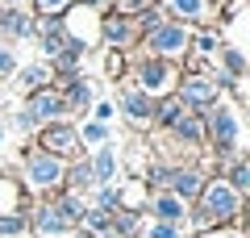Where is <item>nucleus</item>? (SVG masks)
<instances>
[{"mask_svg": "<svg viewBox=\"0 0 250 238\" xmlns=\"http://www.w3.org/2000/svg\"><path fill=\"white\" fill-rule=\"evenodd\" d=\"M113 4H117L113 13H121V17H138V13H146V9H150L154 0H113Z\"/></svg>", "mask_w": 250, "mask_h": 238, "instance_id": "obj_25", "label": "nucleus"}, {"mask_svg": "<svg viewBox=\"0 0 250 238\" xmlns=\"http://www.w3.org/2000/svg\"><path fill=\"white\" fill-rule=\"evenodd\" d=\"M0 142H4V125H0Z\"/></svg>", "mask_w": 250, "mask_h": 238, "instance_id": "obj_30", "label": "nucleus"}, {"mask_svg": "<svg viewBox=\"0 0 250 238\" xmlns=\"http://www.w3.org/2000/svg\"><path fill=\"white\" fill-rule=\"evenodd\" d=\"M25 230H34L38 238H62V234H71L75 226L62 217V209L54 205V196H42V201H29Z\"/></svg>", "mask_w": 250, "mask_h": 238, "instance_id": "obj_7", "label": "nucleus"}, {"mask_svg": "<svg viewBox=\"0 0 250 238\" xmlns=\"http://www.w3.org/2000/svg\"><path fill=\"white\" fill-rule=\"evenodd\" d=\"M96 121H100V125L113 121V105H108V100H100V105H96Z\"/></svg>", "mask_w": 250, "mask_h": 238, "instance_id": "obj_28", "label": "nucleus"}, {"mask_svg": "<svg viewBox=\"0 0 250 238\" xmlns=\"http://www.w3.org/2000/svg\"><path fill=\"white\" fill-rule=\"evenodd\" d=\"M13 71H17V54L9 42H0V75H13Z\"/></svg>", "mask_w": 250, "mask_h": 238, "instance_id": "obj_26", "label": "nucleus"}, {"mask_svg": "<svg viewBox=\"0 0 250 238\" xmlns=\"http://www.w3.org/2000/svg\"><path fill=\"white\" fill-rule=\"evenodd\" d=\"M154 4H159L163 13H167L171 21H179V25H200V29H208L213 25V21H221L217 17V9L213 4H208V0H154Z\"/></svg>", "mask_w": 250, "mask_h": 238, "instance_id": "obj_10", "label": "nucleus"}, {"mask_svg": "<svg viewBox=\"0 0 250 238\" xmlns=\"http://www.w3.org/2000/svg\"><path fill=\"white\" fill-rule=\"evenodd\" d=\"M175 96L184 109H192V113H205V109H213L217 100H221V88L213 84V75L208 71H184L175 84Z\"/></svg>", "mask_w": 250, "mask_h": 238, "instance_id": "obj_5", "label": "nucleus"}, {"mask_svg": "<svg viewBox=\"0 0 250 238\" xmlns=\"http://www.w3.org/2000/svg\"><path fill=\"white\" fill-rule=\"evenodd\" d=\"M25 234V213H4L0 217V238H17Z\"/></svg>", "mask_w": 250, "mask_h": 238, "instance_id": "obj_24", "label": "nucleus"}, {"mask_svg": "<svg viewBox=\"0 0 250 238\" xmlns=\"http://www.w3.org/2000/svg\"><path fill=\"white\" fill-rule=\"evenodd\" d=\"M62 34H67V42L83 46V50H92V46H100V17L92 9H83V4H71V9L62 13Z\"/></svg>", "mask_w": 250, "mask_h": 238, "instance_id": "obj_8", "label": "nucleus"}, {"mask_svg": "<svg viewBox=\"0 0 250 238\" xmlns=\"http://www.w3.org/2000/svg\"><path fill=\"white\" fill-rule=\"evenodd\" d=\"M138 46H142V54H150V59L179 63V59H188V50H192V29L167 17V21H159L154 29H146V34L138 38Z\"/></svg>", "mask_w": 250, "mask_h": 238, "instance_id": "obj_3", "label": "nucleus"}, {"mask_svg": "<svg viewBox=\"0 0 250 238\" xmlns=\"http://www.w3.org/2000/svg\"><path fill=\"white\" fill-rule=\"evenodd\" d=\"M138 238H192V234H188V226H167V221H150V217H142Z\"/></svg>", "mask_w": 250, "mask_h": 238, "instance_id": "obj_21", "label": "nucleus"}, {"mask_svg": "<svg viewBox=\"0 0 250 238\" xmlns=\"http://www.w3.org/2000/svg\"><path fill=\"white\" fill-rule=\"evenodd\" d=\"M146 217L150 221H167V226H188V205L171 192H150L146 201Z\"/></svg>", "mask_w": 250, "mask_h": 238, "instance_id": "obj_14", "label": "nucleus"}, {"mask_svg": "<svg viewBox=\"0 0 250 238\" xmlns=\"http://www.w3.org/2000/svg\"><path fill=\"white\" fill-rule=\"evenodd\" d=\"M62 180H67V163H62V159L38 150L34 142L21 150V188H25V192H34L38 201H42V196L62 192Z\"/></svg>", "mask_w": 250, "mask_h": 238, "instance_id": "obj_2", "label": "nucleus"}, {"mask_svg": "<svg viewBox=\"0 0 250 238\" xmlns=\"http://www.w3.org/2000/svg\"><path fill=\"white\" fill-rule=\"evenodd\" d=\"M71 4H75V0H34V13H38V17H62Z\"/></svg>", "mask_w": 250, "mask_h": 238, "instance_id": "obj_23", "label": "nucleus"}, {"mask_svg": "<svg viewBox=\"0 0 250 238\" xmlns=\"http://www.w3.org/2000/svg\"><path fill=\"white\" fill-rule=\"evenodd\" d=\"M146 201H150V188L142 184V180H121L117 184V209L121 213H138V217H146Z\"/></svg>", "mask_w": 250, "mask_h": 238, "instance_id": "obj_18", "label": "nucleus"}, {"mask_svg": "<svg viewBox=\"0 0 250 238\" xmlns=\"http://www.w3.org/2000/svg\"><path fill=\"white\" fill-rule=\"evenodd\" d=\"M129 79H134V84H138L150 100H163V96H171V92H175V84H179V63L138 54V59H134V75H129Z\"/></svg>", "mask_w": 250, "mask_h": 238, "instance_id": "obj_4", "label": "nucleus"}, {"mask_svg": "<svg viewBox=\"0 0 250 238\" xmlns=\"http://www.w3.org/2000/svg\"><path fill=\"white\" fill-rule=\"evenodd\" d=\"M100 42H108L113 50H134L138 46V25L134 17H121V13H108V17H100Z\"/></svg>", "mask_w": 250, "mask_h": 238, "instance_id": "obj_13", "label": "nucleus"}, {"mask_svg": "<svg viewBox=\"0 0 250 238\" xmlns=\"http://www.w3.org/2000/svg\"><path fill=\"white\" fill-rule=\"evenodd\" d=\"M4 213H29V196L13 176H0V217Z\"/></svg>", "mask_w": 250, "mask_h": 238, "instance_id": "obj_19", "label": "nucleus"}, {"mask_svg": "<svg viewBox=\"0 0 250 238\" xmlns=\"http://www.w3.org/2000/svg\"><path fill=\"white\" fill-rule=\"evenodd\" d=\"M29 0H0V9H25Z\"/></svg>", "mask_w": 250, "mask_h": 238, "instance_id": "obj_29", "label": "nucleus"}, {"mask_svg": "<svg viewBox=\"0 0 250 238\" xmlns=\"http://www.w3.org/2000/svg\"><path fill=\"white\" fill-rule=\"evenodd\" d=\"M34 34L42 38V50H46V59H59L62 50H67V34H62V21L59 17H34Z\"/></svg>", "mask_w": 250, "mask_h": 238, "instance_id": "obj_17", "label": "nucleus"}, {"mask_svg": "<svg viewBox=\"0 0 250 238\" xmlns=\"http://www.w3.org/2000/svg\"><path fill=\"white\" fill-rule=\"evenodd\" d=\"M54 88L62 92V105H67V113H88V109H92V84H88L83 75L54 79Z\"/></svg>", "mask_w": 250, "mask_h": 238, "instance_id": "obj_16", "label": "nucleus"}, {"mask_svg": "<svg viewBox=\"0 0 250 238\" xmlns=\"http://www.w3.org/2000/svg\"><path fill=\"white\" fill-rule=\"evenodd\" d=\"M13 125H17L21 134H34V130H38V125H34V117H29L25 109H17V117H13Z\"/></svg>", "mask_w": 250, "mask_h": 238, "instance_id": "obj_27", "label": "nucleus"}, {"mask_svg": "<svg viewBox=\"0 0 250 238\" xmlns=\"http://www.w3.org/2000/svg\"><path fill=\"white\" fill-rule=\"evenodd\" d=\"M205 171H200V163H175V167L167 171V188L163 192H171V196H179L184 205H192L200 196V188H205Z\"/></svg>", "mask_w": 250, "mask_h": 238, "instance_id": "obj_11", "label": "nucleus"}, {"mask_svg": "<svg viewBox=\"0 0 250 238\" xmlns=\"http://www.w3.org/2000/svg\"><path fill=\"white\" fill-rule=\"evenodd\" d=\"M75 134H80V142H92V146H104V142H108V125H100V121L75 125Z\"/></svg>", "mask_w": 250, "mask_h": 238, "instance_id": "obj_22", "label": "nucleus"}, {"mask_svg": "<svg viewBox=\"0 0 250 238\" xmlns=\"http://www.w3.org/2000/svg\"><path fill=\"white\" fill-rule=\"evenodd\" d=\"M50 84H54V75H50V67H46V63H38V67H21V71H17V92H29V96H34V92L50 88Z\"/></svg>", "mask_w": 250, "mask_h": 238, "instance_id": "obj_20", "label": "nucleus"}, {"mask_svg": "<svg viewBox=\"0 0 250 238\" xmlns=\"http://www.w3.org/2000/svg\"><path fill=\"white\" fill-rule=\"evenodd\" d=\"M25 113L34 117V125L38 130H42V125H54V121H62V117H67V105H62V92L54 88H42V92H34V96H29V105H25Z\"/></svg>", "mask_w": 250, "mask_h": 238, "instance_id": "obj_12", "label": "nucleus"}, {"mask_svg": "<svg viewBox=\"0 0 250 238\" xmlns=\"http://www.w3.org/2000/svg\"><path fill=\"white\" fill-rule=\"evenodd\" d=\"M188 226L196 234L213 226H246V196H238L221 176H208L200 196L188 205Z\"/></svg>", "mask_w": 250, "mask_h": 238, "instance_id": "obj_1", "label": "nucleus"}, {"mask_svg": "<svg viewBox=\"0 0 250 238\" xmlns=\"http://www.w3.org/2000/svg\"><path fill=\"white\" fill-rule=\"evenodd\" d=\"M88 167H92V180H96V188L117 184V176H121V155H117V146H113V142H104V146H100L96 155L88 159Z\"/></svg>", "mask_w": 250, "mask_h": 238, "instance_id": "obj_15", "label": "nucleus"}, {"mask_svg": "<svg viewBox=\"0 0 250 238\" xmlns=\"http://www.w3.org/2000/svg\"><path fill=\"white\" fill-rule=\"evenodd\" d=\"M117 84H121V113L129 117V125H134V130H154V100L146 96L129 75L117 79Z\"/></svg>", "mask_w": 250, "mask_h": 238, "instance_id": "obj_9", "label": "nucleus"}, {"mask_svg": "<svg viewBox=\"0 0 250 238\" xmlns=\"http://www.w3.org/2000/svg\"><path fill=\"white\" fill-rule=\"evenodd\" d=\"M34 146H38V150H46V155H54V159H62V163H75V159L83 155L80 134H75V125H67V121L42 125V130H38V142H34Z\"/></svg>", "mask_w": 250, "mask_h": 238, "instance_id": "obj_6", "label": "nucleus"}]
</instances>
